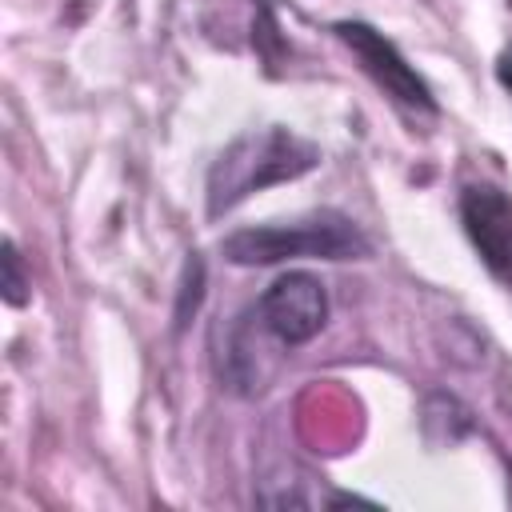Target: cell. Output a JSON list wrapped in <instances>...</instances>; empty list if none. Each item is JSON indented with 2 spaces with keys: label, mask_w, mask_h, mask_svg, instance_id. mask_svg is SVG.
I'll return each instance as SVG.
<instances>
[{
  "label": "cell",
  "mask_w": 512,
  "mask_h": 512,
  "mask_svg": "<svg viewBox=\"0 0 512 512\" xmlns=\"http://www.w3.org/2000/svg\"><path fill=\"white\" fill-rule=\"evenodd\" d=\"M220 256L236 268H272L284 260H368L372 240L364 228L340 212V208H320L296 220H276V224H252L236 228L220 240Z\"/></svg>",
  "instance_id": "2"
},
{
  "label": "cell",
  "mask_w": 512,
  "mask_h": 512,
  "mask_svg": "<svg viewBox=\"0 0 512 512\" xmlns=\"http://www.w3.org/2000/svg\"><path fill=\"white\" fill-rule=\"evenodd\" d=\"M252 48L256 56L264 60V68L272 72L284 56V36H280V24H276V12L268 0H256V20H252Z\"/></svg>",
  "instance_id": "8"
},
{
  "label": "cell",
  "mask_w": 512,
  "mask_h": 512,
  "mask_svg": "<svg viewBox=\"0 0 512 512\" xmlns=\"http://www.w3.org/2000/svg\"><path fill=\"white\" fill-rule=\"evenodd\" d=\"M0 292L8 308H24L32 300V276L24 272V256L12 236L4 240V256H0Z\"/></svg>",
  "instance_id": "7"
},
{
  "label": "cell",
  "mask_w": 512,
  "mask_h": 512,
  "mask_svg": "<svg viewBox=\"0 0 512 512\" xmlns=\"http://www.w3.org/2000/svg\"><path fill=\"white\" fill-rule=\"evenodd\" d=\"M332 36L352 52L356 68L400 108L408 112H420V116H436L440 104H436V92L432 84L408 64V56L380 32L372 28L368 20H336L332 24Z\"/></svg>",
  "instance_id": "3"
},
{
  "label": "cell",
  "mask_w": 512,
  "mask_h": 512,
  "mask_svg": "<svg viewBox=\"0 0 512 512\" xmlns=\"http://www.w3.org/2000/svg\"><path fill=\"white\" fill-rule=\"evenodd\" d=\"M264 336H272L280 348H304L316 340L328 324V288L308 268L280 272L252 308Z\"/></svg>",
  "instance_id": "4"
},
{
  "label": "cell",
  "mask_w": 512,
  "mask_h": 512,
  "mask_svg": "<svg viewBox=\"0 0 512 512\" xmlns=\"http://www.w3.org/2000/svg\"><path fill=\"white\" fill-rule=\"evenodd\" d=\"M456 208H460L464 236L476 248L488 276L512 288V192L488 180H468L460 188Z\"/></svg>",
  "instance_id": "5"
},
{
  "label": "cell",
  "mask_w": 512,
  "mask_h": 512,
  "mask_svg": "<svg viewBox=\"0 0 512 512\" xmlns=\"http://www.w3.org/2000/svg\"><path fill=\"white\" fill-rule=\"evenodd\" d=\"M496 80H500V88L512 96V52H504V56L496 60Z\"/></svg>",
  "instance_id": "9"
},
{
  "label": "cell",
  "mask_w": 512,
  "mask_h": 512,
  "mask_svg": "<svg viewBox=\"0 0 512 512\" xmlns=\"http://www.w3.org/2000/svg\"><path fill=\"white\" fill-rule=\"evenodd\" d=\"M204 284H208V268H204V256L200 252H188L184 260V272H180V288H176V308H172V332L180 336L192 316L200 312L204 304Z\"/></svg>",
  "instance_id": "6"
},
{
  "label": "cell",
  "mask_w": 512,
  "mask_h": 512,
  "mask_svg": "<svg viewBox=\"0 0 512 512\" xmlns=\"http://www.w3.org/2000/svg\"><path fill=\"white\" fill-rule=\"evenodd\" d=\"M320 160H324L320 144H312L308 136L284 128V124L248 128L232 144H224L216 152V160L208 164L204 212H208V220H220L236 204H244L252 192H264L272 184H288V180L316 172Z\"/></svg>",
  "instance_id": "1"
}]
</instances>
